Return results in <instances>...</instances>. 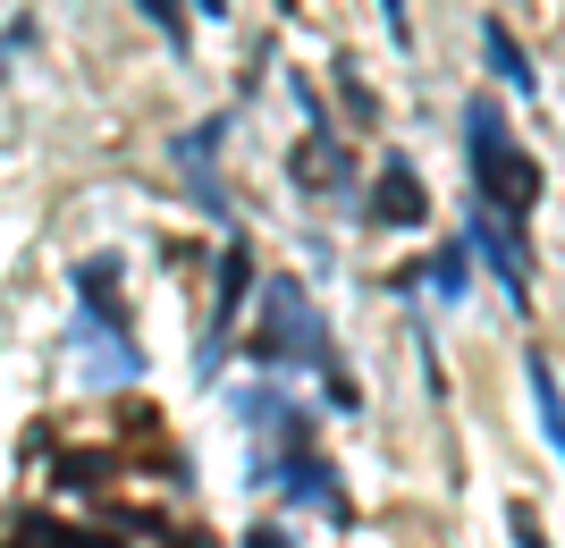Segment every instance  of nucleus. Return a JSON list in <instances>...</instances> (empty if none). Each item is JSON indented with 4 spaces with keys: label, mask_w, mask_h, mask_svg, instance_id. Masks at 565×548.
Returning <instances> with one entry per match:
<instances>
[{
    "label": "nucleus",
    "mask_w": 565,
    "mask_h": 548,
    "mask_svg": "<svg viewBox=\"0 0 565 548\" xmlns=\"http://www.w3.org/2000/svg\"><path fill=\"white\" fill-rule=\"evenodd\" d=\"M245 296H254V245L228 237V245H220V287H212V330L220 337H228V321L245 312Z\"/></svg>",
    "instance_id": "4"
},
{
    "label": "nucleus",
    "mask_w": 565,
    "mask_h": 548,
    "mask_svg": "<svg viewBox=\"0 0 565 548\" xmlns=\"http://www.w3.org/2000/svg\"><path fill=\"white\" fill-rule=\"evenodd\" d=\"M481 51H490V68L498 76H507V85H515V94H541V76H532V60H523V43H515V34H507V25H481Z\"/></svg>",
    "instance_id": "5"
},
{
    "label": "nucleus",
    "mask_w": 565,
    "mask_h": 548,
    "mask_svg": "<svg viewBox=\"0 0 565 548\" xmlns=\"http://www.w3.org/2000/svg\"><path fill=\"white\" fill-rule=\"evenodd\" d=\"M465 127H472V178H481V212L507 219V228H523V219H532V203H541V169H532L515 143H507V127H498L490 101H465Z\"/></svg>",
    "instance_id": "1"
},
{
    "label": "nucleus",
    "mask_w": 565,
    "mask_h": 548,
    "mask_svg": "<svg viewBox=\"0 0 565 548\" xmlns=\"http://www.w3.org/2000/svg\"><path fill=\"white\" fill-rule=\"evenodd\" d=\"M372 219H380V228H423V219H430V194H423V178H414L405 161L380 169V186H372Z\"/></svg>",
    "instance_id": "3"
},
{
    "label": "nucleus",
    "mask_w": 565,
    "mask_h": 548,
    "mask_svg": "<svg viewBox=\"0 0 565 548\" xmlns=\"http://www.w3.org/2000/svg\"><path fill=\"white\" fill-rule=\"evenodd\" d=\"M194 9H203V18H228V9H220V0H194Z\"/></svg>",
    "instance_id": "14"
},
{
    "label": "nucleus",
    "mask_w": 565,
    "mask_h": 548,
    "mask_svg": "<svg viewBox=\"0 0 565 548\" xmlns=\"http://www.w3.org/2000/svg\"><path fill=\"white\" fill-rule=\"evenodd\" d=\"M507 524H515L523 548H548V531H541V515H532V506H507Z\"/></svg>",
    "instance_id": "11"
},
{
    "label": "nucleus",
    "mask_w": 565,
    "mask_h": 548,
    "mask_svg": "<svg viewBox=\"0 0 565 548\" xmlns=\"http://www.w3.org/2000/svg\"><path fill=\"white\" fill-rule=\"evenodd\" d=\"M110 279H118L110 262H85V270H76V296H85V304H94L102 321H110V330L127 337V304H118V287H110Z\"/></svg>",
    "instance_id": "6"
},
{
    "label": "nucleus",
    "mask_w": 565,
    "mask_h": 548,
    "mask_svg": "<svg viewBox=\"0 0 565 548\" xmlns=\"http://www.w3.org/2000/svg\"><path fill=\"white\" fill-rule=\"evenodd\" d=\"M465 270H472V262H465V245H448V254H439V262H430L423 279H439L448 296H465Z\"/></svg>",
    "instance_id": "9"
},
{
    "label": "nucleus",
    "mask_w": 565,
    "mask_h": 548,
    "mask_svg": "<svg viewBox=\"0 0 565 548\" xmlns=\"http://www.w3.org/2000/svg\"><path fill=\"white\" fill-rule=\"evenodd\" d=\"M523 372H532V406H541V439L557 448V439H565V422H557V372H548V355H541V346L523 355Z\"/></svg>",
    "instance_id": "7"
},
{
    "label": "nucleus",
    "mask_w": 565,
    "mask_h": 548,
    "mask_svg": "<svg viewBox=\"0 0 565 548\" xmlns=\"http://www.w3.org/2000/svg\"><path fill=\"white\" fill-rule=\"evenodd\" d=\"M143 18H152V25H161V34H169V43H178V34H186V9H178V0H143Z\"/></svg>",
    "instance_id": "10"
},
{
    "label": "nucleus",
    "mask_w": 565,
    "mask_h": 548,
    "mask_svg": "<svg viewBox=\"0 0 565 548\" xmlns=\"http://www.w3.org/2000/svg\"><path fill=\"white\" fill-rule=\"evenodd\" d=\"M254 355H312L321 372H338V355H330V330L312 321V304H305V287L296 279H270L262 287V337H254Z\"/></svg>",
    "instance_id": "2"
},
{
    "label": "nucleus",
    "mask_w": 565,
    "mask_h": 548,
    "mask_svg": "<svg viewBox=\"0 0 565 548\" xmlns=\"http://www.w3.org/2000/svg\"><path fill=\"white\" fill-rule=\"evenodd\" d=\"M245 548H287V531H270V524H254V531H245Z\"/></svg>",
    "instance_id": "13"
},
{
    "label": "nucleus",
    "mask_w": 565,
    "mask_h": 548,
    "mask_svg": "<svg viewBox=\"0 0 565 548\" xmlns=\"http://www.w3.org/2000/svg\"><path fill=\"white\" fill-rule=\"evenodd\" d=\"M296 178H305V186H338V178H347V152H296Z\"/></svg>",
    "instance_id": "8"
},
{
    "label": "nucleus",
    "mask_w": 565,
    "mask_h": 548,
    "mask_svg": "<svg viewBox=\"0 0 565 548\" xmlns=\"http://www.w3.org/2000/svg\"><path fill=\"white\" fill-rule=\"evenodd\" d=\"M380 25H388V34H397V51L414 43V25H405V0H380Z\"/></svg>",
    "instance_id": "12"
}]
</instances>
